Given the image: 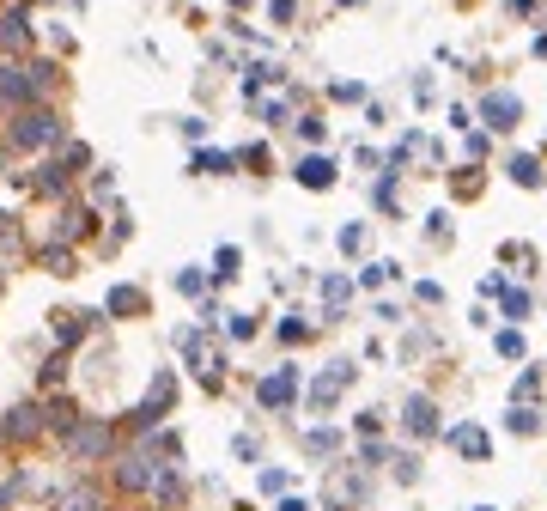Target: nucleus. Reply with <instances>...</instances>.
I'll return each mask as SVG.
<instances>
[{
  "label": "nucleus",
  "mask_w": 547,
  "mask_h": 511,
  "mask_svg": "<svg viewBox=\"0 0 547 511\" xmlns=\"http://www.w3.org/2000/svg\"><path fill=\"white\" fill-rule=\"evenodd\" d=\"M402 420H408V432H414V438H432V432H438V414H432V402H426V396H414Z\"/></svg>",
  "instance_id": "obj_9"
},
{
  "label": "nucleus",
  "mask_w": 547,
  "mask_h": 511,
  "mask_svg": "<svg viewBox=\"0 0 547 511\" xmlns=\"http://www.w3.org/2000/svg\"><path fill=\"white\" fill-rule=\"evenodd\" d=\"M13 493H19V481H0V505H13Z\"/></svg>",
  "instance_id": "obj_20"
},
{
  "label": "nucleus",
  "mask_w": 547,
  "mask_h": 511,
  "mask_svg": "<svg viewBox=\"0 0 547 511\" xmlns=\"http://www.w3.org/2000/svg\"><path fill=\"white\" fill-rule=\"evenodd\" d=\"M67 511H98V493H92V487H73V493H67Z\"/></svg>",
  "instance_id": "obj_16"
},
{
  "label": "nucleus",
  "mask_w": 547,
  "mask_h": 511,
  "mask_svg": "<svg viewBox=\"0 0 547 511\" xmlns=\"http://www.w3.org/2000/svg\"><path fill=\"white\" fill-rule=\"evenodd\" d=\"M61 134V122L49 116V110H25L19 122H13V146H49Z\"/></svg>",
  "instance_id": "obj_1"
},
{
  "label": "nucleus",
  "mask_w": 547,
  "mask_h": 511,
  "mask_svg": "<svg viewBox=\"0 0 547 511\" xmlns=\"http://www.w3.org/2000/svg\"><path fill=\"white\" fill-rule=\"evenodd\" d=\"M450 445H456L462 457H487V432H481V426H456Z\"/></svg>",
  "instance_id": "obj_10"
},
{
  "label": "nucleus",
  "mask_w": 547,
  "mask_h": 511,
  "mask_svg": "<svg viewBox=\"0 0 547 511\" xmlns=\"http://www.w3.org/2000/svg\"><path fill=\"white\" fill-rule=\"evenodd\" d=\"M347 378H353V365H329V372L317 378V390H310V402H317V408H335V396L347 390Z\"/></svg>",
  "instance_id": "obj_4"
},
{
  "label": "nucleus",
  "mask_w": 547,
  "mask_h": 511,
  "mask_svg": "<svg viewBox=\"0 0 547 511\" xmlns=\"http://www.w3.org/2000/svg\"><path fill=\"white\" fill-rule=\"evenodd\" d=\"M25 43H31L25 13H7V19H0V49H25Z\"/></svg>",
  "instance_id": "obj_12"
},
{
  "label": "nucleus",
  "mask_w": 547,
  "mask_h": 511,
  "mask_svg": "<svg viewBox=\"0 0 547 511\" xmlns=\"http://www.w3.org/2000/svg\"><path fill=\"white\" fill-rule=\"evenodd\" d=\"M280 511H310V505H304V499H286V505H280Z\"/></svg>",
  "instance_id": "obj_21"
},
{
  "label": "nucleus",
  "mask_w": 547,
  "mask_h": 511,
  "mask_svg": "<svg viewBox=\"0 0 547 511\" xmlns=\"http://www.w3.org/2000/svg\"><path fill=\"white\" fill-rule=\"evenodd\" d=\"M292 390H298V372H274V378L262 384V408H286Z\"/></svg>",
  "instance_id": "obj_8"
},
{
  "label": "nucleus",
  "mask_w": 547,
  "mask_h": 511,
  "mask_svg": "<svg viewBox=\"0 0 547 511\" xmlns=\"http://www.w3.org/2000/svg\"><path fill=\"white\" fill-rule=\"evenodd\" d=\"M511 177H517L523 189H535V183H541V165H535V159H517V165H511Z\"/></svg>",
  "instance_id": "obj_14"
},
{
  "label": "nucleus",
  "mask_w": 547,
  "mask_h": 511,
  "mask_svg": "<svg viewBox=\"0 0 547 511\" xmlns=\"http://www.w3.org/2000/svg\"><path fill=\"white\" fill-rule=\"evenodd\" d=\"M517 116H523V104H517L511 92H493V98H487V122H493V128H517Z\"/></svg>",
  "instance_id": "obj_7"
},
{
  "label": "nucleus",
  "mask_w": 547,
  "mask_h": 511,
  "mask_svg": "<svg viewBox=\"0 0 547 511\" xmlns=\"http://www.w3.org/2000/svg\"><path fill=\"white\" fill-rule=\"evenodd\" d=\"M298 183H304V189H329V183H335V165H329V159H304V165H298Z\"/></svg>",
  "instance_id": "obj_11"
},
{
  "label": "nucleus",
  "mask_w": 547,
  "mask_h": 511,
  "mask_svg": "<svg viewBox=\"0 0 547 511\" xmlns=\"http://www.w3.org/2000/svg\"><path fill=\"white\" fill-rule=\"evenodd\" d=\"M110 311H140V292H134V286H116V292H110Z\"/></svg>",
  "instance_id": "obj_15"
},
{
  "label": "nucleus",
  "mask_w": 547,
  "mask_h": 511,
  "mask_svg": "<svg viewBox=\"0 0 547 511\" xmlns=\"http://www.w3.org/2000/svg\"><path fill=\"white\" fill-rule=\"evenodd\" d=\"M0 98H7V104H25V98H37L31 73H19V67H0Z\"/></svg>",
  "instance_id": "obj_6"
},
{
  "label": "nucleus",
  "mask_w": 547,
  "mask_h": 511,
  "mask_svg": "<svg viewBox=\"0 0 547 511\" xmlns=\"http://www.w3.org/2000/svg\"><path fill=\"white\" fill-rule=\"evenodd\" d=\"M43 420H37V408H13L7 420H0V432H7V438H31Z\"/></svg>",
  "instance_id": "obj_13"
},
{
  "label": "nucleus",
  "mask_w": 547,
  "mask_h": 511,
  "mask_svg": "<svg viewBox=\"0 0 547 511\" xmlns=\"http://www.w3.org/2000/svg\"><path fill=\"white\" fill-rule=\"evenodd\" d=\"M195 171H231V159H225V153H201Z\"/></svg>",
  "instance_id": "obj_17"
},
{
  "label": "nucleus",
  "mask_w": 547,
  "mask_h": 511,
  "mask_svg": "<svg viewBox=\"0 0 547 511\" xmlns=\"http://www.w3.org/2000/svg\"><path fill=\"white\" fill-rule=\"evenodd\" d=\"M231 7H250V0H231Z\"/></svg>",
  "instance_id": "obj_22"
},
{
  "label": "nucleus",
  "mask_w": 547,
  "mask_h": 511,
  "mask_svg": "<svg viewBox=\"0 0 547 511\" xmlns=\"http://www.w3.org/2000/svg\"><path fill=\"white\" fill-rule=\"evenodd\" d=\"M499 353H505V359H517V353H523V335H517V329H505V335H499Z\"/></svg>",
  "instance_id": "obj_18"
},
{
  "label": "nucleus",
  "mask_w": 547,
  "mask_h": 511,
  "mask_svg": "<svg viewBox=\"0 0 547 511\" xmlns=\"http://www.w3.org/2000/svg\"><path fill=\"white\" fill-rule=\"evenodd\" d=\"M43 262H49V268H55V274H73V256H67V250H49V256H43Z\"/></svg>",
  "instance_id": "obj_19"
},
{
  "label": "nucleus",
  "mask_w": 547,
  "mask_h": 511,
  "mask_svg": "<svg viewBox=\"0 0 547 511\" xmlns=\"http://www.w3.org/2000/svg\"><path fill=\"white\" fill-rule=\"evenodd\" d=\"M0 438H7V432H0Z\"/></svg>",
  "instance_id": "obj_23"
},
{
  "label": "nucleus",
  "mask_w": 547,
  "mask_h": 511,
  "mask_svg": "<svg viewBox=\"0 0 547 511\" xmlns=\"http://www.w3.org/2000/svg\"><path fill=\"white\" fill-rule=\"evenodd\" d=\"M67 451L73 457H104L110 451V426H80V420H73L67 426Z\"/></svg>",
  "instance_id": "obj_2"
},
{
  "label": "nucleus",
  "mask_w": 547,
  "mask_h": 511,
  "mask_svg": "<svg viewBox=\"0 0 547 511\" xmlns=\"http://www.w3.org/2000/svg\"><path fill=\"white\" fill-rule=\"evenodd\" d=\"M152 469H159V463H146V457H122V463H116V481H122L128 493H140V487H152Z\"/></svg>",
  "instance_id": "obj_5"
},
{
  "label": "nucleus",
  "mask_w": 547,
  "mask_h": 511,
  "mask_svg": "<svg viewBox=\"0 0 547 511\" xmlns=\"http://www.w3.org/2000/svg\"><path fill=\"white\" fill-rule=\"evenodd\" d=\"M171 396H177V378H171V372H159V378H152V390H146V402L134 408V420H140V426H152V420H159V408H171Z\"/></svg>",
  "instance_id": "obj_3"
}]
</instances>
